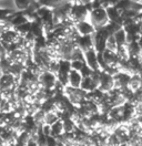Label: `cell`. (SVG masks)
Listing matches in <instances>:
<instances>
[{
  "instance_id": "20",
  "label": "cell",
  "mask_w": 142,
  "mask_h": 146,
  "mask_svg": "<svg viewBox=\"0 0 142 146\" xmlns=\"http://www.w3.org/2000/svg\"><path fill=\"white\" fill-rule=\"evenodd\" d=\"M118 43H117V40L115 39L113 36H109V38L107 39L106 42V50H109V51H113L115 52L117 49H118Z\"/></svg>"
},
{
  "instance_id": "24",
  "label": "cell",
  "mask_w": 142,
  "mask_h": 146,
  "mask_svg": "<svg viewBox=\"0 0 142 146\" xmlns=\"http://www.w3.org/2000/svg\"><path fill=\"white\" fill-rule=\"evenodd\" d=\"M120 146H132L131 145V144H129V143H128V144H121V145Z\"/></svg>"
},
{
  "instance_id": "22",
  "label": "cell",
  "mask_w": 142,
  "mask_h": 146,
  "mask_svg": "<svg viewBox=\"0 0 142 146\" xmlns=\"http://www.w3.org/2000/svg\"><path fill=\"white\" fill-rule=\"evenodd\" d=\"M71 62V69L74 70V71H81L82 68L86 65L84 61H79V60H76V61H70Z\"/></svg>"
},
{
  "instance_id": "2",
  "label": "cell",
  "mask_w": 142,
  "mask_h": 146,
  "mask_svg": "<svg viewBox=\"0 0 142 146\" xmlns=\"http://www.w3.org/2000/svg\"><path fill=\"white\" fill-rule=\"evenodd\" d=\"M89 20L94 26L96 30L106 28L109 25V22H110L109 19H108L107 10L103 7H101L99 9L91 10L90 11V15H89Z\"/></svg>"
},
{
  "instance_id": "10",
  "label": "cell",
  "mask_w": 142,
  "mask_h": 146,
  "mask_svg": "<svg viewBox=\"0 0 142 146\" xmlns=\"http://www.w3.org/2000/svg\"><path fill=\"white\" fill-rule=\"evenodd\" d=\"M82 80H83V76L81 75V73L79 71L71 70L69 75H68V86L74 88V89H80Z\"/></svg>"
},
{
  "instance_id": "11",
  "label": "cell",
  "mask_w": 142,
  "mask_h": 146,
  "mask_svg": "<svg viewBox=\"0 0 142 146\" xmlns=\"http://www.w3.org/2000/svg\"><path fill=\"white\" fill-rule=\"evenodd\" d=\"M98 88H99V83L96 82L91 76H88V78H83L80 89L87 93H90V92L97 90Z\"/></svg>"
},
{
  "instance_id": "15",
  "label": "cell",
  "mask_w": 142,
  "mask_h": 146,
  "mask_svg": "<svg viewBox=\"0 0 142 146\" xmlns=\"http://www.w3.org/2000/svg\"><path fill=\"white\" fill-rule=\"evenodd\" d=\"M64 134V127H63V122L61 119L58 121L57 123H54L51 126V136L59 138L60 136H62Z\"/></svg>"
},
{
  "instance_id": "16",
  "label": "cell",
  "mask_w": 142,
  "mask_h": 146,
  "mask_svg": "<svg viewBox=\"0 0 142 146\" xmlns=\"http://www.w3.org/2000/svg\"><path fill=\"white\" fill-rule=\"evenodd\" d=\"M13 111V106L10 103V101L5 99L3 96L0 99V114H7Z\"/></svg>"
},
{
  "instance_id": "18",
  "label": "cell",
  "mask_w": 142,
  "mask_h": 146,
  "mask_svg": "<svg viewBox=\"0 0 142 146\" xmlns=\"http://www.w3.org/2000/svg\"><path fill=\"white\" fill-rule=\"evenodd\" d=\"M30 2L29 0H15V7L18 12H25L28 8L30 7Z\"/></svg>"
},
{
  "instance_id": "19",
  "label": "cell",
  "mask_w": 142,
  "mask_h": 146,
  "mask_svg": "<svg viewBox=\"0 0 142 146\" xmlns=\"http://www.w3.org/2000/svg\"><path fill=\"white\" fill-rule=\"evenodd\" d=\"M0 9L5 11H17L15 7V1L12 0H0Z\"/></svg>"
},
{
  "instance_id": "9",
  "label": "cell",
  "mask_w": 142,
  "mask_h": 146,
  "mask_svg": "<svg viewBox=\"0 0 142 146\" xmlns=\"http://www.w3.org/2000/svg\"><path fill=\"white\" fill-rule=\"evenodd\" d=\"M77 46L81 49L83 52H87L91 49H94V42H93V36H79L76 41Z\"/></svg>"
},
{
  "instance_id": "3",
  "label": "cell",
  "mask_w": 142,
  "mask_h": 146,
  "mask_svg": "<svg viewBox=\"0 0 142 146\" xmlns=\"http://www.w3.org/2000/svg\"><path fill=\"white\" fill-rule=\"evenodd\" d=\"M20 82V78H16L10 73H3L0 76V93L16 90Z\"/></svg>"
},
{
  "instance_id": "5",
  "label": "cell",
  "mask_w": 142,
  "mask_h": 146,
  "mask_svg": "<svg viewBox=\"0 0 142 146\" xmlns=\"http://www.w3.org/2000/svg\"><path fill=\"white\" fill-rule=\"evenodd\" d=\"M58 83V76L57 74L50 72L48 70L42 71L39 74V84L41 88L48 89V90H53L56 84Z\"/></svg>"
},
{
  "instance_id": "17",
  "label": "cell",
  "mask_w": 142,
  "mask_h": 146,
  "mask_svg": "<svg viewBox=\"0 0 142 146\" xmlns=\"http://www.w3.org/2000/svg\"><path fill=\"white\" fill-rule=\"evenodd\" d=\"M115 39L117 40V43L119 46H127V32L122 29H120L119 31H117L115 35Z\"/></svg>"
},
{
  "instance_id": "6",
  "label": "cell",
  "mask_w": 142,
  "mask_h": 146,
  "mask_svg": "<svg viewBox=\"0 0 142 146\" xmlns=\"http://www.w3.org/2000/svg\"><path fill=\"white\" fill-rule=\"evenodd\" d=\"M109 32L106 28L98 29L93 36V42H94V50L97 52H104L106 51V42L109 38Z\"/></svg>"
},
{
  "instance_id": "1",
  "label": "cell",
  "mask_w": 142,
  "mask_h": 146,
  "mask_svg": "<svg viewBox=\"0 0 142 146\" xmlns=\"http://www.w3.org/2000/svg\"><path fill=\"white\" fill-rule=\"evenodd\" d=\"M63 95L71 104L76 108H79L80 105L88 99V93L81 89H74L71 86H66Z\"/></svg>"
},
{
  "instance_id": "21",
  "label": "cell",
  "mask_w": 142,
  "mask_h": 146,
  "mask_svg": "<svg viewBox=\"0 0 142 146\" xmlns=\"http://www.w3.org/2000/svg\"><path fill=\"white\" fill-rule=\"evenodd\" d=\"M76 60H79V61H84V52L79 49L78 46L73 50L72 54H71L70 61H76Z\"/></svg>"
},
{
  "instance_id": "4",
  "label": "cell",
  "mask_w": 142,
  "mask_h": 146,
  "mask_svg": "<svg viewBox=\"0 0 142 146\" xmlns=\"http://www.w3.org/2000/svg\"><path fill=\"white\" fill-rule=\"evenodd\" d=\"M98 89L103 93H109L110 91H112L115 89V75L106 71H101Z\"/></svg>"
},
{
  "instance_id": "7",
  "label": "cell",
  "mask_w": 142,
  "mask_h": 146,
  "mask_svg": "<svg viewBox=\"0 0 142 146\" xmlns=\"http://www.w3.org/2000/svg\"><path fill=\"white\" fill-rule=\"evenodd\" d=\"M76 30L80 36H92L96 33V28L90 22V20H83L76 23Z\"/></svg>"
},
{
  "instance_id": "8",
  "label": "cell",
  "mask_w": 142,
  "mask_h": 146,
  "mask_svg": "<svg viewBox=\"0 0 142 146\" xmlns=\"http://www.w3.org/2000/svg\"><path fill=\"white\" fill-rule=\"evenodd\" d=\"M84 62L92 71H101L98 62V52L94 49L84 52Z\"/></svg>"
},
{
  "instance_id": "23",
  "label": "cell",
  "mask_w": 142,
  "mask_h": 146,
  "mask_svg": "<svg viewBox=\"0 0 142 146\" xmlns=\"http://www.w3.org/2000/svg\"><path fill=\"white\" fill-rule=\"evenodd\" d=\"M80 73H81V75L83 76V78H88V76H91L92 75V73H93V71L89 68L88 65L86 64L83 68H82V70L80 71Z\"/></svg>"
},
{
  "instance_id": "12",
  "label": "cell",
  "mask_w": 142,
  "mask_h": 146,
  "mask_svg": "<svg viewBox=\"0 0 142 146\" xmlns=\"http://www.w3.org/2000/svg\"><path fill=\"white\" fill-rule=\"evenodd\" d=\"M142 88V80L141 75L139 73H134L131 75L130 82H129V89L132 92H135L138 90H140Z\"/></svg>"
},
{
  "instance_id": "14",
  "label": "cell",
  "mask_w": 142,
  "mask_h": 146,
  "mask_svg": "<svg viewBox=\"0 0 142 146\" xmlns=\"http://www.w3.org/2000/svg\"><path fill=\"white\" fill-rule=\"evenodd\" d=\"M26 70V65L22 63H12L10 69H9V72L10 74H12L13 76L16 78H20L22 75V73L25 72Z\"/></svg>"
},
{
  "instance_id": "13",
  "label": "cell",
  "mask_w": 142,
  "mask_h": 146,
  "mask_svg": "<svg viewBox=\"0 0 142 146\" xmlns=\"http://www.w3.org/2000/svg\"><path fill=\"white\" fill-rule=\"evenodd\" d=\"M61 119V116L58 112L56 111H50V112H47L46 113V116H44V124L46 125H49V126H52L54 123H57L58 121Z\"/></svg>"
}]
</instances>
